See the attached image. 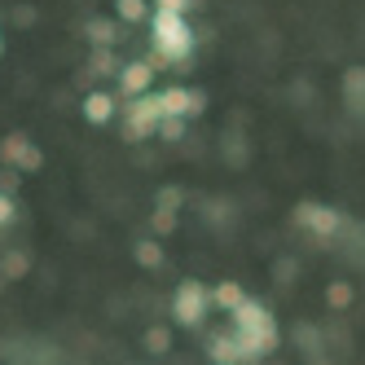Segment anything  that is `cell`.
I'll list each match as a JSON object with an SVG mask.
<instances>
[{
  "instance_id": "19",
  "label": "cell",
  "mask_w": 365,
  "mask_h": 365,
  "mask_svg": "<svg viewBox=\"0 0 365 365\" xmlns=\"http://www.w3.org/2000/svg\"><path fill=\"white\" fill-rule=\"evenodd\" d=\"M154 9H172V14H185L190 0H154Z\"/></svg>"
},
{
  "instance_id": "14",
  "label": "cell",
  "mask_w": 365,
  "mask_h": 365,
  "mask_svg": "<svg viewBox=\"0 0 365 365\" xmlns=\"http://www.w3.org/2000/svg\"><path fill=\"white\" fill-rule=\"evenodd\" d=\"M137 259H141L145 269H159V264H163V251L154 247V242H141V247H137Z\"/></svg>"
},
{
  "instance_id": "17",
  "label": "cell",
  "mask_w": 365,
  "mask_h": 365,
  "mask_svg": "<svg viewBox=\"0 0 365 365\" xmlns=\"http://www.w3.org/2000/svg\"><path fill=\"white\" fill-rule=\"evenodd\" d=\"M9 220H14V198L0 190V225H9Z\"/></svg>"
},
{
  "instance_id": "11",
  "label": "cell",
  "mask_w": 365,
  "mask_h": 365,
  "mask_svg": "<svg viewBox=\"0 0 365 365\" xmlns=\"http://www.w3.org/2000/svg\"><path fill=\"white\" fill-rule=\"evenodd\" d=\"M212 304L225 308V312H233L238 304H247V291H242L238 282H220V286H212Z\"/></svg>"
},
{
  "instance_id": "12",
  "label": "cell",
  "mask_w": 365,
  "mask_h": 365,
  "mask_svg": "<svg viewBox=\"0 0 365 365\" xmlns=\"http://www.w3.org/2000/svg\"><path fill=\"white\" fill-rule=\"evenodd\" d=\"M84 31H88V40H93L97 48H106V44H115V36H119V27H115V22H106V18H93V22H88Z\"/></svg>"
},
{
  "instance_id": "9",
  "label": "cell",
  "mask_w": 365,
  "mask_h": 365,
  "mask_svg": "<svg viewBox=\"0 0 365 365\" xmlns=\"http://www.w3.org/2000/svg\"><path fill=\"white\" fill-rule=\"evenodd\" d=\"M212 361H216V365H247L238 334H216V339H212Z\"/></svg>"
},
{
  "instance_id": "3",
  "label": "cell",
  "mask_w": 365,
  "mask_h": 365,
  "mask_svg": "<svg viewBox=\"0 0 365 365\" xmlns=\"http://www.w3.org/2000/svg\"><path fill=\"white\" fill-rule=\"evenodd\" d=\"M207 308H212V291H207L202 282H180L176 286V295H172V317H176V326L198 330L202 317H207Z\"/></svg>"
},
{
  "instance_id": "4",
  "label": "cell",
  "mask_w": 365,
  "mask_h": 365,
  "mask_svg": "<svg viewBox=\"0 0 365 365\" xmlns=\"http://www.w3.org/2000/svg\"><path fill=\"white\" fill-rule=\"evenodd\" d=\"M123 123H128V137H150V133H159V123H163V101H159V93L133 97V106L123 110Z\"/></svg>"
},
{
  "instance_id": "6",
  "label": "cell",
  "mask_w": 365,
  "mask_h": 365,
  "mask_svg": "<svg viewBox=\"0 0 365 365\" xmlns=\"http://www.w3.org/2000/svg\"><path fill=\"white\" fill-rule=\"evenodd\" d=\"M295 220H299L304 229H312L317 238H330V233L339 229V216L330 212V207H317V202H304L299 212H295Z\"/></svg>"
},
{
  "instance_id": "20",
  "label": "cell",
  "mask_w": 365,
  "mask_h": 365,
  "mask_svg": "<svg viewBox=\"0 0 365 365\" xmlns=\"http://www.w3.org/2000/svg\"><path fill=\"white\" fill-rule=\"evenodd\" d=\"M154 225H159V233H168V229L176 225V216H172V212H168V207H163V212H159V216H154Z\"/></svg>"
},
{
  "instance_id": "15",
  "label": "cell",
  "mask_w": 365,
  "mask_h": 365,
  "mask_svg": "<svg viewBox=\"0 0 365 365\" xmlns=\"http://www.w3.org/2000/svg\"><path fill=\"white\" fill-rule=\"evenodd\" d=\"M93 71H97V75H119V71H115V58H110V48H97Z\"/></svg>"
},
{
  "instance_id": "2",
  "label": "cell",
  "mask_w": 365,
  "mask_h": 365,
  "mask_svg": "<svg viewBox=\"0 0 365 365\" xmlns=\"http://www.w3.org/2000/svg\"><path fill=\"white\" fill-rule=\"evenodd\" d=\"M150 31H154V53H159V62H185V58H190L194 31H190L185 14L154 9V14H150Z\"/></svg>"
},
{
  "instance_id": "10",
  "label": "cell",
  "mask_w": 365,
  "mask_h": 365,
  "mask_svg": "<svg viewBox=\"0 0 365 365\" xmlns=\"http://www.w3.org/2000/svg\"><path fill=\"white\" fill-rule=\"evenodd\" d=\"M84 119L88 123H110L115 119V97L110 93H88L84 97Z\"/></svg>"
},
{
  "instance_id": "18",
  "label": "cell",
  "mask_w": 365,
  "mask_h": 365,
  "mask_svg": "<svg viewBox=\"0 0 365 365\" xmlns=\"http://www.w3.org/2000/svg\"><path fill=\"white\" fill-rule=\"evenodd\" d=\"M145 344H150L154 352H168V334H163V330H150V334H145Z\"/></svg>"
},
{
  "instance_id": "8",
  "label": "cell",
  "mask_w": 365,
  "mask_h": 365,
  "mask_svg": "<svg viewBox=\"0 0 365 365\" xmlns=\"http://www.w3.org/2000/svg\"><path fill=\"white\" fill-rule=\"evenodd\" d=\"M0 159L31 172V168H40V150H36L27 137H5V145H0Z\"/></svg>"
},
{
  "instance_id": "5",
  "label": "cell",
  "mask_w": 365,
  "mask_h": 365,
  "mask_svg": "<svg viewBox=\"0 0 365 365\" xmlns=\"http://www.w3.org/2000/svg\"><path fill=\"white\" fill-rule=\"evenodd\" d=\"M159 101H163V119H190L202 110V93H190V88H168L159 93Z\"/></svg>"
},
{
  "instance_id": "16",
  "label": "cell",
  "mask_w": 365,
  "mask_h": 365,
  "mask_svg": "<svg viewBox=\"0 0 365 365\" xmlns=\"http://www.w3.org/2000/svg\"><path fill=\"white\" fill-rule=\"evenodd\" d=\"M159 133H163L168 141H176L180 133H185V119H163V123H159Z\"/></svg>"
},
{
  "instance_id": "7",
  "label": "cell",
  "mask_w": 365,
  "mask_h": 365,
  "mask_svg": "<svg viewBox=\"0 0 365 365\" xmlns=\"http://www.w3.org/2000/svg\"><path fill=\"white\" fill-rule=\"evenodd\" d=\"M150 84H154L150 62H133V66H123V71H119V93H123V97H145Z\"/></svg>"
},
{
  "instance_id": "1",
  "label": "cell",
  "mask_w": 365,
  "mask_h": 365,
  "mask_svg": "<svg viewBox=\"0 0 365 365\" xmlns=\"http://www.w3.org/2000/svg\"><path fill=\"white\" fill-rule=\"evenodd\" d=\"M229 317H233V334H238L247 361H255V356H264V352L277 348V322H273V312H269L264 304L247 299V304L233 308Z\"/></svg>"
},
{
  "instance_id": "13",
  "label": "cell",
  "mask_w": 365,
  "mask_h": 365,
  "mask_svg": "<svg viewBox=\"0 0 365 365\" xmlns=\"http://www.w3.org/2000/svg\"><path fill=\"white\" fill-rule=\"evenodd\" d=\"M119 18L123 22H141L145 18V0H119Z\"/></svg>"
}]
</instances>
